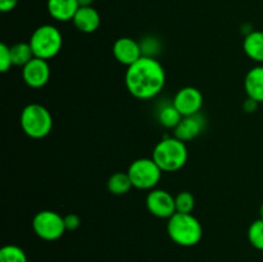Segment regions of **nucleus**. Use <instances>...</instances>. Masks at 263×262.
Listing matches in <instances>:
<instances>
[{"instance_id": "f257e3e1", "label": "nucleus", "mask_w": 263, "mask_h": 262, "mask_svg": "<svg viewBox=\"0 0 263 262\" xmlns=\"http://www.w3.org/2000/svg\"><path fill=\"white\" fill-rule=\"evenodd\" d=\"M125 84L128 92L136 99H153L161 94L166 85V71L158 59L143 55L127 67Z\"/></svg>"}, {"instance_id": "f03ea898", "label": "nucleus", "mask_w": 263, "mask_h": 262, "mask_svg": "<svg viewBox=\"0 0 263 262\" xmlns=\"http://www.w3.org/2000/svg\"><path fill=\"white\" fill-rule=\"evenodd\" d=\"M189 152L185 141L176 136H166L154 146L152 158L163 172H176L186 164Z\"/></svg>"}, {"instance_id": "7ed1b4c3", "label": "nucleus", "mask_w": 263, "mask_h": 262, "mask_svg": "<svg viewBox=\"0 0 263 262\" xmlns=\"http://www.w3.org/2000/svg\"><path fill=\"white\" fill-rule=\"evenodd\" d=\"M167 234L180 247H194L202 240L203 228L193 213L176 212L167 222Z\"/></svg>"}, {"instance_id": "20e7f679", "label": "nucleus", "mask_w": 263, "mask_h": 262, "mask_svg": "<svg viewBox=\"0 0 263 262\" xmlns=\"http://www.w3.org/2000/svg\"><path fill=\"white\" fill-rule=\"evenodd\" d=\"M21 127L31 139H43L53 128V117L48 108L39 103L27 104L21 112Z\"/></svg>"}, {"instance_id": "39448f33", "label": "nucleus", "mask_w": 263, "mask_h": 262, "mask_svg": "<svg viewBox=\"0 0 263 262\" xmlns=\"http://www.w3.org/2000/svg\"><path fill=\"white\" fill-rule=\"evenodd\" d=\"M28 43L36 58L49 61L62 50L63 36L55 26L41 25L33 31Z\"/></svg>"}, {"instance_id": "423d86ee", "label": "nucleus", "mask_w": 263, "mask_h": 262, "mask_svg": "<svg viewBox=\"0 0 263 262\" xmlns=\"http://www.w3.org/2000/svg\"><path fill=\"white\" fill-rule=\"evenodd\" d=\"M162 172L163 171L159 169L153 158L135 159L127 170L133 186L140 190L156 189V186L161 181Z\"/></svg>"}, {"instance_id": "0eeeda50", "label": "nucleus", "mask_w": 263, "mask_h": 262, "mask_svg": "<svg viewBox=\"0 0 263 262\" xmlns=\"http://www.w3.org/2000/svg\"><path fill=\"white\" fill-rule=\"evenodd\" d=\"M32 229L39 238L46 241L58 240L67 231L63 216L51 210L36 213L32 220Z\"/></svg>"}, {"instance_id": "6e6552de", "label": "nucleus", "mask_w": 263, "mask_h": 262, "mask_svg": "<svg viewBox=\"0 0 263 262\" xmlns=\"http://www.w3.org/2000/svg\"><path fill=\"white\" fill-rule=\"evenodd\" d=\"M146 208L153 216L158 218H167L176 213V203L175 197L164 189L149 190L146 195Z\"/></svg>"}, {"instance_id": "1a4fd4ad", "label": "nucleus", "mask_w": 263, "mask_h": 262, "mask_svg": "<svg viewBox=\"0 0 263 262\" xmlns=\"http://www.w3.org/2000/svg\"><path fill=\"white\" fill-rule=\"evenodd\" d=\"M172 103L182 117L197 115L203 107V94L197 87L185 86L176 92Z\"/></svg>"}, {"instance_id": "9d476101", "label": "nucleus", "mask_w": 263, "mask_h": 262, "mask_svg": "<svg viewBox=\"0 0 263 262\" xmlns=\"http://www.w3.org/2000/svg\"><path fill=\"white\" fill-rule=\"evenodd\" d=\"M22 77L26 85L32 89H41L50 80V67L48 61L41 58H33L22 67Z\"/></svg>"}, {"instance_id": "9b49d317", "label": "nucleus", "mask_w": 263, "mask_h": 262, "mask_svg": "<svg viewBox=\"0 0 263 262\" xmlns=\"http://www.w3.org/2000/svg\"><path fill=\"white\" fill-rule=\"evenodd\" d=\"M112 53L116 61L126 67H130L143 57L140 43L131 38L117 39L113 44Z\"/></svg>"}, {"instance_id": "f8f14e48", "label": "nucleus", "mask_w": 263, "mask_h": 262, "mask_svg": "<svg viewBox=\"0 0 263 262\" xmlns=\"http://www.w3.org/2000/svg\"><path fill=\"white\" fill-rule=\"evenodd\" d=\"M205 128V118L200 113L193 116H185L180 121L174 131V136L180 139L181 141H190L193 139L198 138L203 130Z\"/></svg>"}, {"instance_id": "ddd939ff", "label": "nucleus", "mask_w": 263, "mask_h": 262, "mask_svg": "<svg viewBox=\"0 0 263 262\" xmlns=\"http://www.w3.org/2000/svg\"><path fill=\"white\" fill-rule=\"evenodd\" d=\"M46 8L51 18L58 22H68L73 20L80 4L77 0H48Z\"/></svg>"}, {"instance_id": "4468645a", "label": "nucleus", "mask_w": 263, "mask_h": 262, "mask_svg": "<svg viewBox=\"0 0 263 262\" xmlns=\"http://www.w3.org/2000/svg\"><path fill=\"white\" fill-rule=\"evenodd\" d=\"M74 27L84 33H92L99 28L100 15L92 7H80L73 20Z\"/></svg>"}, {"instance_id": "2eb2a0df", "label": "nucleus", "mask_w": 263, "mask_h": 262, "mask_svg": "<svg viewBox=\"0 0 263 262\" xmlns=\"http://www.w3.org/2000/svg\"><path fill=\"white\" fill-rule=\"evenodd\" d=\"M244 90L247 97L263 103V64H257L248 71L244 79Z\"/></svg>"}, {"instance_id": "dca6fc26", "label": "nucleus", "mask_w": 263, "mask_h": 262, "mask_svg": "<svg viewBox=\"0 0 263 262\" xmlns=\"http://www.w3.org/2000/svg\"><path fill=\"white\" fill-rule=\"evenodd\" d=\"M244 53L249 59L263 64V31H251L243 41Z\"/></svg>"}, {"instance_id": "f3484780", "label": "nucleus", "mask_w": 263, "mask_h": 262, "mask_svg": "<svg viewBox=\"0 0 263 262\" xmlns=\"http://www.w3.org/2000/svg\"><path fill=\"white\" fill-rule=\"evenodd\" d=\"M157 118H158V122L161 123L163 127L166 128H176V126L179 125L180 121L182 120V116L179 110L176 109V107L174 105V103H166V104H162L158 108V112H157Z\"/></svg>"}, {"instance_id": "a211bd4d", "label": "nucleus", "mask_w": 263, "mask_h": 262, "mask_svg": "<svg viewBox=\"0 0 263 262\" xmlns=\"http://www.w3.org/2000/svg\"><path fill=\"white\" fill-rule=\"evenodd\" d=\"M107 186L109 193H112L113 195H123L130 192L131 188H134L127 172H116V174H113L108 180Z\"/></svg>"}, {"instance_id": "6ab92c4d", "label": "nucleus", "mask_w": 263, "mask_h": 262, "mask_svg": "<svg viewBox=\"0 0 263 262\" xmlns=\"http://www.w3.org/2000/svg\"><path fill=\"white\" fill-rule=\"evenodd\" d=\"M10 54H12L13 66L25 67L31 59L35 58L32 48L30 43H17L10 46Z\"/></svg>"}, {"instance_id": "aec40b11", "label": "nucleus", "mask_w": 263, "mask_h": 262, "mask_svg": "<svg viewBox=\"0 0 263 262\" xmlns=\"http://www.w3.org/2000/svg\"><path fill=\"white\" fill-rule=\"evenodd\" d=\"M0 262H27V256L21 247L8 244L0 249Z\"/></svg>"}, {"instance_id": "412c9836", "label": "nucleus", "mask_w": 263, "mask_h": 262, "mask_svg": "<svg viewBox=\"0 0 263 262\" xmlns=\"http://www.w3.org/2000/svg\"><path fill=\"white\" fill-rule=\"evenodd\" d=\"M249 243L258 251H263V218L253 221L248 229Z\"/></svg>"}, {"instance_id": "4be33fe9", "label": "nucleus", "mask_w": 263, "mask_h": 262, "mask_svg": "<svg viewBox=\"0 0 263 262\" xmlns=\"http://www.w3.org/2000/svg\"><path fill=\"white\" fill-rule=\"evenodd\" d=\"M176 203V212L192 213L195 207V198L190 192H180L175 197Z\"/></svg>"}, {"instance_id": "5701e85b", "label": "nucleus", "mask_w": 263, "mask_h": 262, "mask_svg": "<svg viewBox=\"0 0 263 262\" xmlns=\"http://www.w3.org/2000/svg\"><path fill=\"white\" fill-rule=\"evenodd\" d=\"M140 46L144 57L156 58V55L159 53V50H161V44H159V41L154 38L144 39L143 43H140Z\"/></svg>"}, {"instance_id": "b1692460", "label": "nucleus", "mask_w": 263, "mask_h": 262, "mask_svg": "<svg viewBox=\"0 0 263 262\" xmlns=\"http://www.w3.org/2000/svg\"><path fill=\"white\" fill-rule=\"evenodd\" d=\"M13 66L12 54H10V46L7 44H0V71L8 72Z\"/></svg>"}, {"instance_id": "393cba45", "label": "nucleus", "mask_w": 263, "mask_h": 262, "mask_svg": "<svg viewBox=\"0 0 263 262\" xmlns=\"http://www.w3.org/2000/svg\"><path fill=\"white\" fill-rule=\"evenodd\" d=\"M64 225L68 231H74L81 225V218L74 213H69V215L64 216Z\"/></svg>"}, {"instance_id": "a878e982", "label": "nucleus", "mask_w": 263, "mask_h": 262, "mask_svg": "<svg viewBox=\"0 0 263 262\" xmlns=\"http://www.w3.org/2000/svg\"><path fill=\"white\" fill-rule=\"evenodd\" d=\"M18 4V0H0V10L3 13L12 12Z\"/></svg>"}, {"instance_id": "bb28decb", "label": "nucleus", "mask_w": 263, "mask_h": 262, "mask_svg": "<svg viewBox=\"0 0 263 262\" xmlns=\"http://www.w3.org/2000/svg\"><path fill=\"white\" fill-rule=\"evenodd\" d=\"M258 104H259V103H257L256 100H253V99H251V98H248V99H247L246 102H244L243 108H244V110H246V112L252 113V112H254V110H256L257 108H258Z\"/></svg>"}, {"instance_id": "cd10ccee", "label": "nucleus", "mask_w": 263, "mask_h": 262, "mask_svg": "<svg viewBox=\"0 0 263 262\" xmlns=\"http://www.w3.org/2000/svg\"><path fill=\"white\" fill-rule=\"evenodd\" d=\"M80 4V7H92V3L94 0H77Z\"/></svg>"}, {"instance_id": "c85d7f7f", "label": "nucleus", "mask_w": 263, "mask_h": 262, "mask_svg": "<svg viewBox=\"0 0 263 262\" xmlns=\"http://www.w3.org/2000/svg\"><path fill=\"white\" fill-rule=\"evenodd\" d=\"M259 215H261V218H263V203L261 205V210H259Z\"/></svg>"}]
</instances>
